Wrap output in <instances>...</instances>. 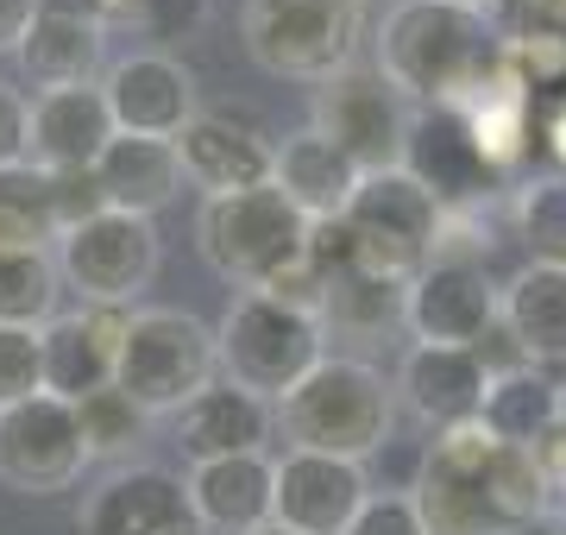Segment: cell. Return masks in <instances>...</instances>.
Listing matches in <instances>:
<instances>
[{
    "label": "cell",
    "instance_id": "1",
    "mask_svg": "<svg viewBox=\"0 0 566 535\" xmlns=\"http://www.w3.org/2000/svg\"><path fill=\"white\" fill-rule=\"evenodd\" d=\"M497 63L504 25L447 0H390L371 32V70L409 107H460Z\"/></svg>",
    "mask_w": 566,
    "mask_h": 535
},
{
    "label": "cell",
    "instance_id": "2",
    "mask_svg": "<svg viewBox=\"0 0 566 535\" xmlns=\"http://www.w3.org/2000/svg\"><path fill=\"white\" fill-rule=\"evenodd\" d=\"M277 429L290 448L334 453V460H371L397 434V385L359 353H327L296 391L277 403Z\"/></svg>",
    "mask_w": 566,
    "mask_h": 535
},
{
    "label": "cell",
    "instance_id": "3",
    "mask_svg": "<svg viewBox=\"0 0 566 535\" xmlns=\"http://www.w3.org/2000/svg\"><path fill=\"white\" fill-rule=\"evenodd\" d=\"M240 44L264 76L322 88L359 63L365 0H245Z\"/></svg>",
    "mask_w": 566,
    "mask_h": 535
},
{
    "label": "cell",
    "instance_id": "4",
    "mask_svg": "<svg viewBox=\"0 0 566 535\" xmlns=\"http://www.w3.org/2000/svg\"><path fill=\"white\" fill-rule=\"evenodd\" d=\"M196 246L233 290H271L308 259V221L277 183L208 196L196 214Z\"/></svg>",
    "mask_w": 566,
    "mask_h": 535
},
{
    "label": "cell",
    "instance_id": "5",
    "mask_svg": "<svg viewBox=\"0 0 566 535\" xmlns=\"http://www.w3.org/2000/svg\"><path fill=\"white\" fill-rule=\"evenodd\" d=\"M214 353H221L227 385H240L264 403H283L327 359V328L322 315L290 310L264 290H240L214 328Z\"/></svg>",
    "mask_w": 566,
    "mask_h": 535
},
{
    "label": "cell",
    "instance_id": "6",
    "mask_svg": "<svg viewBox=\"0 0 566 535\" xmlns=\"http://www.w3.org/2000/svg\"><path fill=\"white\" fill-rule=\"evenodd\" d=\"M214 378H221V353H214V328H208L202 315L164 310V303L126 315L114 385H120L151 422H158V416H182Z\"/></svg>",
    "mask_w": 566,
    "mask_h": 535
},
{
    "label": "cell",
    "instance_id": "7",
    "mask_svg": "<svg viewBox=\"0 0 566 535\" xmlns=\"http://www.w3.org/2000/svg\"><path fill=\"white\" fill-rule=\"evenodd\" d=\"M346 246H353V265L385 277V284H416L434 259V240H441V202L428 196L403 165L397 170H365L353 202L340 214Z\"/></svg>",
    "mask_w": 566,
    "mask_h": 535
},
{
    "label": "cell",
    "instance_id": "8",
    "mask_svg": "<svg viewBox=\"0 0 566 535\" xmlns=\"http://www.w3.org/2000/svg\"><path fill=\"white\" fill-rule=\"evenodd\" d=\"M497 434L472 416L453 429H434V441L416 460V511L428 535H504V516L491 504V460H497Z\"/></svg>",
    "mask_w": 566,
    "mask_h": 535
},
{
    "label": "cell",
    "instance_id": "9",
    "mask_svg": "<svg viewBox=\"0 0 566 535\" xmlns=\"http://www.w3.org/2000/svg\"><path fill=\"white\" fill-rule=\"evenodd\" d=\"M51 259H57L63 290H76L82 303H95V310H139V290H151V277L164 265L158 221L102 208L95 221L70 227Z\"/></svg>",
    "mask_w": 566,
    "mask_h": 535
},
{
    "label": "cell",
    "instance_id": "10",
    "mask_svg": "<svg viewBox=\"0 0 566 535\" xmlns=\"http://www.w3.org/2000/svg\"><path fill=\"white\" fill-rule=\"evenodd\" d=\"M308 126L334 139L365 170H397L409 151V126H416V107L397 95V88L371 70V63H353L340 70L334 83L315 88V102H308Z\"/></svg>",
    "mask_w": 566,
    "mask_h": 535
},
{
    "label": "cell",
    "instance_id": "11",
    "mask_svg": "<svg viewBox=\"0 0 566 535\" xmlns=\"http://www.w3.org/2000/svg\"><path fill=\"white\" fill-rule=\"evenodd\" d=\"M88 473V448H82L76 403L39 391L0 410V485L20 497H51L70 492Z\"/></svg>",
    "mask_w": 566,
    "mask_h": 535
},
{
    "label": "cell",
    "instance_id": "12",
    "mask_svg": "<svg viewBox=\"0 0 566 535\" xmlns=\"http://www.w3.org/2000/svg\"><path fill=\"white\" fill-rule=\"evenodd\" d=\"M497 303H504V284L491 277L485 259L434 252L403 296V334L422 347H479L497 328Z\"/></svg>",
    "mask_w": 566,
    "mask_h": 535
},
{
    "label": "cell",
    "instance_id": "13",
    "mask_svg": "<svg viewBox=\"0 0 566 535\" xmlns=\"http://www.w3.org/2000/svg\"><path fill=\"white\" fill-rule=\"evenodd\" d=\"M76 535H208V529L189 504V485L170 466L133 460V466H114L95 492H82Z\"/></svg>",
    "mask_w": 566,
    "mask_h": 535
},
{
    "label": "cell",
    "instance_id": "14",
    "mask_svg": "<svg viewBox=\"0 0 566 535\" xmlns=\"http://www.w3.org/2000/svg\"><path fill=\"white\" fill-rule=\"evenodd\" d=\"M102 95L107 114H114V133H139V139H177L182 126L202 114L196 70L177 51H151V44L107 63Z\"/></svg>",
    "mask_w": 566,
    "mask_h": 535
},
{
    "label": "cell",
    "instance_id": "15",
    "mask_svg": "<svg viewBox=\"0 0 566 535\" xmlns=\"http://www.w3.org/2000/svg\"><path fill=\"white\" fill-rule=\"evenodd\" d=\"M182 183L208 196H240V189L271 183L277 170V139L264 133L252 114H227V107H202L196 120L177 133Z\"/></svg>",
    "mask_w": 566,
    "mask_h": 535
},
{
    "label": "cell",
    "instance_id": "16",
    "mask_svg": "<svg viewBox=\"0 0 566 535\" xmlns=\"http://www.w3.org/2000/svg\"><path fill=\"white\" fill-rule=\"evenodd\" d=\"M403 170L441 202V214H465V208H485L504 177L479 158V145L465 133V120L453 107H416V126H409V151Z\"/></svg>",
    "mask_w": 566,
    "mask_h": 535
},
{
    "label": "cell",
    "instance_id": "17",
    "mask_svg": "<svg viewBox=\"0 0 566 535\" xmlns=\"http://www.w3.org/2000/svg\"><path fill=\"white\" fill-rule=\"evenodd\" d=\"M371 479L359 460H334V453H303L283 448L277 460V523L296 535H346L353 516L365 511Z\"/></svg>",
    "mask_w": 566,
    "mask_h": 535
},
{
    "label": "cell",
    "instance_id": "18",
    "mask_svg": "<svg viewBox=\"0 0 566 535\" xmlns=\"http://www.w3.org/2000/svg\"><path fill=\"white\" fill-rule=\"evenodd\" d=\"M390 385H397V410H409L428 429H453V422H472L485 410L491 371L472 347H422V340H409Z\"/></svg>",
    "mask_w": 566,
    "mask_h": 535
},
{
    "label": "cell",
    "instance_id": "19",
    "mask_svg": "<svg viewBox=\"0 0 566 535\" xmlns=\"http://www.w3.org/2000/svg\"><path fill=\"white\" fill-rule=\"evenodd\" d=\"M126 315L133 310H82L44 322V391L63 397V403H82L114 385V366H120V340H126Z\"/></svg>",
    "mask_w": 566,
    "mask_h": 535
},
{
    "label": "cell",
    "instance_id": "20",
    "mask_svg": "<svg viewBox=\"0 0 566 535\" xmlns=\"http://www.w3.org/2000/svg\"><path fill=\"white\" fill-rule=\"evenodd\" d=\"M189 504L208 535H252L277 523V460L271 453H233V460H196L189 466Z\"/></svg>",
    "mask_w": 566,
    "mask_h": 535
},
{
    "label": "cell",
    "instance_id": "21",
    "mask_svg": "<svg viewBox=\"0 0 566 535\" xmlns=\"http://www.w3.org/2000/svg\"><path fill=\"white\" fill-rule=\"evenodd\" d=\"M13 57L39 95L44 88H95L107 76V20L70 13V7H39V20Z\"/></svg>",
    "mask_w": 566,
    "mask_h": 535
},
{
    "label": "cell",
    "instance_id": "22",
    "mask_svg": "<svg viewBox=\"0 0 566 535\" xmlns=\"http://www.w3.org/2000/svg\"><path fill=\"white\" fill-rule=\"evenodd\" d=\"M177 422V441L189 453V466L196 460H233V453H271V434H277V403H264V397L240 391V385H227L214 378L196 403Z\"/></svg>",
    "mask_w": 566,
    "mask_h": 535
},
{
    "label": "cell",
    "instance_id": "23",
    "mask_svg": "<svg viewBox=\"0 0 566 535\" xmlns=\"http://www.w3.org/2000/svg\"><path fill=\"white\" fill-rule=\"evenodd\" d=\"M114 139L102 83L95 88H44L32 95V165L39 170H95V158Z\"/></svg>",
    "mask_w": 566,
    "mask_h": 535
},
{
    "label": "cell",
    "instance_id": "24",
    "mask_svg": "<svg viewBox=\"0 0 566 535\" xmlns=\"http://www.w3.org/2000/svg\"><path fill=\"white\" fill-rule=\"evenodd\" d=\"M95 183H102L107 208L120 214H145L158 221V208H170L182 196V158L177 139H139V133H114L107 151L95 158Z\"/></svg>",
    "mask_w": 566,
    "mask_h": 535
},
{
    "label": "cell",
    "instance_id": "25",
    "mask_svg": "<svg viewBox=\"0 0 566 535\" xmlns=\"http://www.w3.org/2000/svg\"><path fill=\"white\" fill-rule=\"evenodd\" d=\"M271 183L303 208V221H340L346 202H353V189H359V165H353L334 139H322L315 126H303V133L277 139V170H271Z\"/></svg>",
    "mask_w": 566,
    "mask_h": 535
},
{
    "label": "cell",
    "instance_id": "26",
    "mask_svg": "<svg viewBox=\"0 0 566 535\" xmlns=\"http://www.w3.org/2000/svg\"><path fill=\"white\" fill-rule=\"evenodd\" d=\"M497 322L510 328V340L523 347L528 366H566V265H535L528 259L516 277L504 284Z\"/></svg>",
    "mask_w": 566,
    "mask_h": 535
},
{
    "label": "cell",
    "instance_id": "27",
    "mask_svg": "<svg viewBox=\"0 0 566 535\" xmlns=\"http://www.w3.org/2000/svg\"><path fill=\"white\" fill-rule=\"evenodd\" d=\"M479 422H485L504 448H542L547 434L560 429V378H547L542 366H523V371L491 378Z\"/></svg>",
    "mask_w": 566,
    "mask_h": 535
},
{
    "label": "cell",
    "instance_id": "28",
    "mask_svg": "<svg viewBox=\"0 0 566 535\" xmlns=\"http://www.w3.org/2000/svg\"><path fill=\"white\" fill-rule=\"evenodd\" d=\"M403 284H385L371 271L346 265L327 277V296H322V328L334 340H385V334L403 328Z\"/></svg>",
    "mask_w": 566,
    "mask_h": 535
},
{
    "label": "cell",
    "instance_id": "29",
    "mask_svg": "<svg viewBox=\"0 0 566 535\" xmlns=\"http://www.w3.org/2000/svg\"><path fill=\"white\" fill-rule=\"evenodd\" d=\"M63 221H57V189L51 170L13 165L0 170V252H57Z\"/></svg>",
    "mask_w": 566,
    "mask_h": 535
},
{
    "label": "cell",
    "instance_id": "30",
    "mask_svg": "<svg viewBox=\"0 0 566 535\" xmlns=\"http://www.w3.org/2000/svg\"><path fill=\"white\" fill-rule=\"evenodd\" d=\"M510 221L535 265H566V170H535L510 189Z\"/></svg>",
    "mask_w": 566,
    "mask_h": 535
},
{
    "label": "cell",
    "instance_id": "31",
    "mask_svg": "<svg viewBox=\"0 0 566 535\" xmlns=\"http://www.w3.org/2000/svg\"><path fill=\"white\" fill-rule=\"evenodd\" d=\"M57 259L51 252H0V328H44L57 322Z\"/></svg>",
    "mask_w": 566,
    "mask_h": 535
},
{
    "label": "cell",
    "instance_id": "32",
    "mask_svg": "<svg viewBox=\"0 0 566 535\" xmlns=\"http://www.w3.org/2000/svg\"><path fill=\"white\" fill-rule=\"evenodd\" d=\"M76 422H82V448H88V466L95 460H114V466H133V448L145 441L151 429V416L120 391V385H107V391L82 397L76 403Z\"/></svg>",
    "mask_w": 566,
    "mask_h": 535
},
{
    "label": "cell",
    "instance_id": "33",
    "mask_svg": "<svg viewBox=\"0 0 566 535\" xmlns=\"http://www.w3.org/2000/svg\"><path fill=\"white\" fill-rule=\"evenodd\" d=\"M44 391V328H0V410Z\"/></svg>",
    "mask_w": 566,
    "mask_h": 535
},
{
    "label": "cell",
    "instance_id": "34",
    "mask_svg": "<svg viewBox=\"0 0 566 535\" xmlns=\"http://www.w3.org/2000/svg\"><path fill=\"white\" fill-rule=\"evenodd\" d=\"M208 13H214V0H139L126 20H133L139 39H151V51H170V44L196 39L208 25Z\"/></svg>",
    "mask_w": 566,
    "mask_h": 535
},
{
    "label": "cell",
    "instance_id": "35",
    "mask_svg": "<svg viewBox=\"0 0 566 535\" xmlns=\"http://www.w3.org/2000/svg\"><path fill=\"white\" fill-rule=\"evenodd\" d=\"M504 51L528 83V95L566 88V32H504Z\"/></svg>",
    "mask_w": 566,
    "mask_h": 535
},
{
    "label": "cell",
    "instance_id": "36",
    "mask_svg": "<svg viewBox=\"0 0 566 535\" xmlns=\"http://www.w3.org/2000/svg\"><path fill=\"white\" fill-rule=\"evenodd\" d=\"M346 535H428V529H422V511H416L409 492H371Z\"/></svg>",
    "mask_w": 566,
    "mask_h": 535
},
{
    "label": "cell",
    "instance_id": "37",
    "mask_svg": "<svg viewBox=\"0 0 566 535\" xmlns=\"http://www.w3.org/2000/svg\"><path fill=\"white\" fill-rule=\"evenodd\" d=\"M32 165V95L0 83V170Z\"/></svg>",
    "mask_w": 566,
    "mask_h": 535
},
{
    "label": "cell",
    "instance_id": "38",
    "mask_svg": "<svg viewBox=\"0 0 566 535\" xmlns=\"http://www.w3.org/2000/svg\"><path fill=\"white\" fill-rule=\"evenodd\" d=\"M51 189H57L63 233H70V227H82V221H95V214L107 208L102 183H95V170H57V177H51Z\"/></svg>",
    "mask_w": 566,
    "mask_h": 535
},
{
    "label": "cell",
    "instance_id": "39",
    "mask_svg": "<svg viewBox=\"0 0 566 535\" xmlns=\"http://www.w3.org/2000/svg\"><path fill=\"white\" fill-rule=\"evenodd\" d=\"M510 32H566V0H504Z\"/></svg>",
    "mask_w": 566,
    "mask_h": 535
},
{
    "label": "cell",
    "instance_id": "40",
    "mask_svg": "<svg viewBox=\"0 0 566 535\" xmlns=\"http://www.w3.org/2000/svg\"><path fill=\"white\" fill-rule=\"evenodd\" d=\"M32 20H39V0H0V57L20 51V39L32 32Z\"/></svg>",
    "mask_w": 566,
    "mask_h": 535
},
{
    "label": "cell",
    "instance_id": "41",
    "mask_svg": "<svg viewBox=\"0 0 566 535\" xmlns=\"http://www.w3.org/2000/svg\"><path fill=\"white\" fill-rule=\"evenodd\" d=\"M535 460H542L547 497H554V504H560V511H566V429H554V434H547L542 448H535Z\"/></svg>",
    "mask_w": 566,
    "mask_h": 535
},
{
    "label": "cell",
    "instance_id": "42",
    "mask_svg": "<svg viewBox=\"0 0 566 535\" xmlns=\"http://www.w3.org/2000/svg\"><path fill=\"white\" fill-rule=\"evenodd\" d=\"M542 139H547V151H554V170H566V95H560L554 107H547Z\"/></svg>",
    "mask_w": 566,
    "mask_h": 535
},
{
    "label": "cell",
    "instance_id": "43",
    "mask_svg": "<svg viewBox=\"0 0 566 535\" xmlns=\"http://www.w3.org/2000/svg\"><path fill=\"white\" fill-rule=\"evenodd\" d=\"M504 535H566V511L554 504V511L528 516V523H516V529H504Z\"/></svg>",
    "mask_w": 566,
    "mask_h": 535
},
{
    "label": "cell",
    "instance_id": "44",
    "mask_svg": "<svg viewBox=\"0 0 566 535\" xmlns=\"http://www.w3.org/2000/svg\"><path fill=\"white\" fill-rule=\"evenodd\" d=\"M95 7H102V20L114 25V20H126V13H133V7H139V0H95Z\"/></svg>",
    "mask_w": 566,
    "mask_h": 535
},
{
    "label": "cell",
    "instance_id": "45",
    "mask_svg": "<svg viewBox=\"0 0 566 535\" xmlns=\"http://www.w3.org/2000/svg\"><path fill=\"white\" fill-rule=\"evenodd\" d=\"M447 7H472V13H485V20L491 13H504V0H447Z\"/></svg>",
    "mask_w": 566,
    "mask_h": 535
},
{
    "label": "cell",
    "instance_id": "46",
    "mask_svg": "<svg viewBox=\"0 0 566 535\" xmlns=\"http://www.w3.org/2000/svg\"><path fill=\"white\" fill-rule=\"evenodd\" d=\"M252 535H296V529H283V523H264V529H252Z\"/></svg>",
    "mask_w": 566,
    "mask_h": 535
},
{
    "label": "cell",
    "instance_id": "47",
    "mask_svg": "<svg viewBox=\"0 0 566 535\" xmlns=\"http://www.w3.org/2000/svg\"><path fill=\"white\" fill-rule=\"evenodd\" d=\"M560 429H566V378H560Z\"/></svg>",
    "mask_w": 566,
    "mask_h": 535
}]
</instances>
